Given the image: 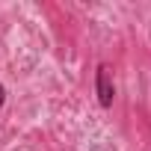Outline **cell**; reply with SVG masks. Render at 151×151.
Instances as JSON below:
<instances>
[{"mask_svg": "<svg viewBox=\"0 0 151 151\" xmlns=\"http://www.w3.org/2000/svg\"><path fill=\"white\" fill-rule=\"evenodd\" d=\"M95 95H98V104L104 107V110H110L113 107V101H116V86H113V74H110V65H98V71H95Z\"/></svg>", "mask_w": 151, "mask_h": 151, "instance_id": "1", "label": "cell"}, {"mask_svg": "<svg viewBox=\"0 0 151 151\" xmlns=\"http://www.w3.org/2000/svg\"><path fill=\"white\" fill-rule=\"evenodd\" d=\"M3 101H6V89H3V83H0V110H3Z\"/></svg>", "mask_w": 151, "mask_h": 151, "instance_id": "2", "label": "cell"}]
</instances>
